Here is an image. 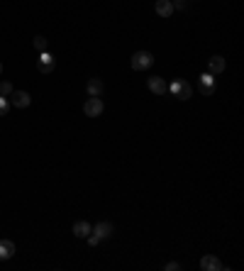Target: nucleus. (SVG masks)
Wrapping results in <instances>:
<instances>
[{"mask_svg": "<svg viewBox=\"0 0 244 271\" xmlns=\"http://www.w3.org/2000/svg\"><path fill=\"white\" fill-rule=\"evenodd\" d=\"M103 108H105V105H103V100H100V98H95V95H91V98L86 100V105H83V113H86L88 118H98V115L103 113Z\"/></svg>", "mask_w": 244, "mask_h": 271, "instance_id": "nucleus-5", "label": "nucleus"}, {"mask_svg": "<svg viewBox=\"0 0 244 271\" xmlns=\"http://www.w3.org/2000/svg\"><path fill=\"white\" fill-rule=\"evenodd\" d=\"M0 73H2V64H0Z\"/></svg>", "mask_w": 244, "mask_h": 271, "instance_id": "nucleus-21", "label": "nucleus"}, {"mask_svg": "<svg viewBox=\"0 0 244 271\" xmlns=\"http://www.w3.org/2000/svg\"><path fill=\"white\" fill-rule=\"evenodd\" d=\"M166 93H171V95H174V98H179V100H190V95H193L190 83H188V81H183V78L174 81V83L166 88Z\"/></svg>", "mask_w": 244, "mask_h": 271, "instance_id": "nucleus-1", "label": "nucleus"}, {"mask_svg": "<svg viewBox=\"0 0 244 271\" xmlns=\"http://www.w3.org/2000/svg\"><path fill=\"white\" fill-rule=\"evenodd\" d=\"M7 113H10V100L5 95H0V118H5Z\"/></svg>", "mask_w": 244, "mask_h": 271, "instance_id": "nucleus-16", "label": "nucleus"}, {"mask_svg": "<svg viewBox=\"0 0 244 271\" xmlns=\"http://www.w3.org/2000/svg\"><path fill=\"white\" fill-rule=\"evenodd\" d=\"M147 86H149V90L156 93V95H166V88H169V83H166L161 76H152V78L147 81Z\"/></svg>", "mask_w": 244, "mask_h": 271, "instance_id": "nucleus-8", "label": "nucleus"}, {"mask_svg": "<svg viewBox=\"0 0 244 271\" xmlns=\"http://www.w3.org/2000/svg\"><path fill=\"white\" fill-rule=\"evenodd\" d=\"M198 88H200V93H205V95H213V93H215L213 73H203V76L198 78Z\"/></svg>", "mask_w": 244, "mask_h": 271, "instance_id": "nucleus-7", "label": "nucleus"}, {"mask_svg": "<svg viewBox=\"0 0 244 271\" xmlns=\"http://www.w3.org/2000/svg\"><path fill=\"white\" fill-rule=\"evenodd\" d=\"M208 68H210V71H208V73H222V71H225V59H222V57H220V54H213V57H210V59H208Z\"/></svg>", "mask_w": 244, "mask_h": 271, "instance_id": "nucleus-11", "label": "nucleus"}, {"mask_svg": "<svg viewBox=\"0 0 244 271\" xmlns=\"http://www.w3.org/2000/svg\"><path fill=\"white\" fill-rule=\"evenodd\" d=\"M32 47H34V52H47V47H49V42H47V37H42V34H37L34 39H32Z\"/></svg>", "mask_w": 244, "mask_h": 271, "instance_id": "nucleus-15", "label": "nucleus"}, {"mask_svg": "<svg viewBox=\"0 0 244 271\" xmlns=\"http://www.w3.org/2000/svg\"><path fill=\"white\" fill-rule=\"evenodd\" d=\"M86 88H88V95H95V98H100V95H103V90H105V83H103L100 78H91Z\"/></svg>", "mask_w": 244, "mask_h": 271, "instance_id": "nucleus-14", "label": "nucleus"}, {"mask_svg": "<svg viewBox=\"0 0 244 271\" xmlns=\"http://www.w3.org/2000/svg\"><path fill=\"white\" fill-rule=\"evenodd\" d=\"M86 240H88V244H91V247H95V244H98V242H100V237H95V235H88V237H86Z\"/></svg>", "mask_w": 244, "mask_h": 271, "instance_id": "nucleus-19", "label": "nucleus"}, {"mask_svg": "<svg viewBox=\"0 0 244 271\" xmlns=\"http://www.w3.org/2000/svg\"><path fill=\"white\" fill-rule=\"evenodd\" d=\"M7 98H10V105H15V108H30V103H32L27 90H12Z\"/></svg>", "mask_w": 244, "mask_h": 271, "instance_id": "nucleus-3", "label": "nucleus"}, {"mask_svg": "<svg viewBox=\"0 0 244 271\" xmlns=\"http://www.w3.org/2000/svg\"><path fill=\"white\" fill-rule=\"evenodd\" d=\"M179 269H181V267H179L176 262H169V264H166V271H179Z\"/></svg>", "mask_w": 244, "mask_h": 271, "instance_id": "nucleus-20", "label": "nucleus"}, {"mask_svg": "<svg viewBox=\"0 0 244 271\" xmlns=\"http://www.w3.org/2000/svg\"><path fill=\"white\" fill-rule=\"evenodd\" d=\"M154 10H156V15H159V17H171L174 5H171V0H156Z\"/></svg>", "mask_w": 244, "mask_h": 271, "instance_id": "nucleus-10", "label": "nucleus"}, {"mask_svg": "<svg viewBox=\"0 0 244 271\" xmlns=\"http://www.w3.org/2000/svg\"><path fill=\"white\" fill-rule=\"evenodd\" d=\"M93 235H95V237H100V240L113 237V225H110V222H98V225L93 227Z\"/></svg>", "mask_w": 244, "mask_h": 271, "instance_id": "nucleus-12", "label": "nucleus"}, {"mask_svg": "<svg viewBox=\"0 0 244 271\" xmlns=\"http://www.w3.org/2000/svg\"><path fill=\"white\" fill-rule=\"evenodd\" d=\"M37 68H39L42 73H52V71L57 68V59H54L49 52H42L39 59H37Z\"/></svg>", "mask_w": 244, "mask_h": 271, "instance_id": "nucleus-4", "label": "nucleus"}, {"mask_svg": "<svg viewBox=\"0 0 244 271\" xmlns=\"http://www.w3.org/2000/svg\"><path fill=\"white\" fill-rule=\"evenodd\" d=\"M171 5H174V10H185L188 7V0H171Z\"/></svg>", "mask_w": 244, "mask_h": 271, "instance_id": "nucleus-18", "label": "nucleus"}, {"mask_svg": "<svg viewBox=\"0 0 244 271\" xmlns=\"http://www.w3.org/2000/svg\"><path fill=\"white\" fill-rule=\"evenodd\" d=\"M200 269H205V271H222V269H225V264H222L215 254H205V257L200 259Z\"/></svg>", "mask_w": 244, "mask_h": 271, "instance_id": "nucleus-6", "label": "nucleus"}, {"mask_svg": "<svg viewBox=\"0 0 244 271\" xmlns=\"http://www.w3.org/2000/svg\"><path fill=\"white\" fill-rule=\"evenodd\" d=\"M129 64H132L134 71H147V68L154 64V57L149 54V52H134L132 59H129Z\"/></svg>", "mask_w": 244, "mask_h": 271, "instance_id": "nucleus-2", "label": "nucleus"}, {"mask_svg": "<svg viewBox=\"0 0 244 271\" xmlns=\"http://www.w3.org/2000/svg\"><path fill=\"white\" fill-rule=\"evenodd\" d=\"M10 93H12V83H10V81H2V83H0V95L7 98Z\"/></svg>", "mask_w": 244, "mask_h": 271, "instance_id": "nucleus-17", "label": "nucleus"}, {"mask_svg": "<svg viewBox=\"0 0 244 271\" xmlns=\"http://www.w3.org/2000/svg\"><path fill=\"white\" fill-rule=\"evenodd\" d=\"M93 232L91 222H86V220H78V222H73V235L76 237H88Z\"/></svg>", "mask_w": 244, "mask_h": 271, "instance_id": "nucleus-13", "label": "nucleus"}, {"mask_svg": "<svg viewBox=\"0 0 244 271\" xmlns=\"http://www.w3.org/2000/svg\"><path fill=\"white\" fill-rule=\"evenodd\" d=\"M12 257H15V242L0 240V262H7Z\"/></svg>", "mask_w": 244, "mask_h": 271, "instance_id": "nucleus-9", "label": "nucleus"}]
</instances>
